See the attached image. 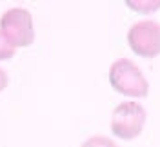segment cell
Returning a JSON list of instances; mask_svg holds the SVG:
<instances>
[{"instance_id":"1","label":"cell","mask_w":160,"mask_h":147,"mask_svg":"<svg viewBox=\"0 0 160 147\" xmlns=\"http://www.w3.org/2000/svg\"><path fill=\"white\" fill-rule=\"evenodd\" d=\"M109 84L117 93L129 98H146L149 93V84L142 69L129 58H118L109 67Z\"/></svg>"},{"instance_id":"2","label":"cell","mask_w":160,"mask_h":147,"mask_svg":"<svg viewBox=\"0 0 160 147\" xmlns=\"http://www.w3.org/2000/svg\"><path fill=\"white\" fill-rule=\"evenodd\" d=\"M148 113L138 102H122L113 109L111 115V133L120 140H133L144 131Z\"/></svg>"},{"instance_id":"3","label":"cell","mask_w":160,"mask_h":147,"mask_svg":"<svg viewBox=\"0 0 160 147\" xmlns=\"http://www.w3.org/2000/svg\"><path fill=\"white\" fill-rule=\"evenodd\" d=\"M0 33L15 49L31 46L35 40V26L31 13L24 7L8 9L0 17Z\"/></svg>"},{"instance_id":"4","label":"cell","mask_w":160,"mask_h":147,"mask_svg":"<svg viewBox=\"0 0 160 147\" xmlns=\"http://www.w3.org/2000/svg\"><path fill=\"white\" fill-rule=\"evenodd\" d=\"M128 46L142 58H157L160 55V24L157 20H140L128 31Z\"/></svg>"},{"instance_id":"5","label":"cell","mask_w":160,"mask_h":147,"mask_svg":"<svg viewBox=\"0 0 160 147\" xmlns=\"http://www.w3.org/2000/svg\"><path fill=\"white\" fill-rule=\"evenodd\" d=\"M126 6L131 7V9H135L137 13H144V15H148V13H155L157 9H160V0H155V2H140V0H133V2H126Z\"/></svg>"},{"instance_id":"6","label":"cell","mask_w":160,"mask_h":147,"mask_svg":"<svg viewBox=\"0 0 160 147\" xmlns=\"http://www.w3.org/2000/svg\"><path fill=\"white\" fill-rule=\"evenodd\" d=\"M80 147H118L117 142H113L111 138L102 136V135H95V136L88 138Z\"/></svg>"},{"instance_id":"7","label":"cell","mask_w":160,"mask_h":147,"mask_svg":"<svg viewBox=\"0 0 160 147\" xmlns=\"http://www.w3.org/2000/svg\"><path fill=\"white\" fill-rule=\"evenodd\" d=\"M15 53H17V49L11 46L9 42L6 40V37L0 33V62L2 60H9L15 56Z\"/></svg>"},{"instance_id":"8","label":"cell","mask_w":160,"mask_h":147,"mask_svg":"<svg viewBox=\"0 0 160 147\" xmlns=\"http://www.w3.org/2000/svg\"><path fill=\"white\" fill-rule=\"evenodd\" d=\"M8 84H9V76H8V73L4 69L0 67V93L8 87Z\"/></svg>"}]
</instances>
